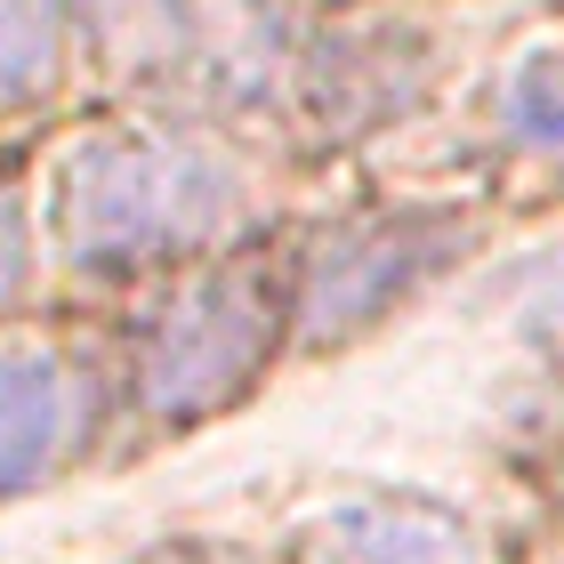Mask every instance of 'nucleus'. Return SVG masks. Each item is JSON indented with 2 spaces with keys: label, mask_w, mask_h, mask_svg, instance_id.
Instances as JSON below:
<instances>
[{
  "label": "nucleus",
  "mask_w": 564,
  "mask_h": 564,
  "mask_svg": "<svg viewBox=\"0 0 564 564\" xmlns=\"http://www.w3.org/2000/svg\"><path fill=\"white\" fill-rule=\"evenodd\" d=\"M250 170L210 130L170 121H106L57 153L48 226L89 274H138L162 259H202L242 226Z\"/></svg>",
  "instance_id": "f257e3e1"
},
{
  "label": "nucleus",
  "mask_w": 564,
  "mask_h": 564,
  "mask_svg": "<svg viewBox=\"0 0 564 564\" xmlns=\"http://www.w3.org/2000/svg\"><path fill=\"white\" fill-rule=\"evenodd\" d=\"M282 315H291V299H274L267 267L250 259H218L186 274L138 330V403L170 427L226 412L274 355Z\"/></svg>",
  "instance_id": "f03ea898"
},
{
  "label": "nucleus",
  "mask_w": 564,
  "mask_h": 564,
  "mask_svg": "<svg viewBox=\"0 0 564 564\" xmlns=\"http://www.w3.org/2000/svg\"><path fill=\"white\" fill-rule=\"evenodd\" d=\"M452 259H459V218H444V210H379V218L330 226L291 282L299 347L364 339L379 315H395L412 291H427Z\"/></svg>",
  "instance_id": "7ed1b4c3"
},
{
  "label": "nucleus",
  "mask_w": 564,
  "mask_h": 564,
  "mask_svg": "<svg viewBox=\"0 0 564 564\" xmlns=\"http://www.w3.org/2000/svg\"><path fill=\"white\" fill-rule=\"evenodd\" d=\"M435 48L412 17H347L339 33L315 41L306 57V97H315L323 130H379L420 97Z\"/></svg>",
  "instance_id": "20e7f679"
},
{
  "label": "nucleus",
  "mask_w": 564,
  "mask_h": 564,
  "mask_svg": "<svg viewBox=\"0 0 564 564\" xmlns=\"http://www.w3.org/2000/svg\"><path fill=\"white\" fill-rule=\"evenodd\" d=\"M82 435V371L41 339H0V492H33Z\"/></svg>",
  "instance_id": "39448f33"
},
{
  "label": "nucleus",
  "mask_w": 564,
  "mask_h": 564,
  "mask_svg": "<svg viewBox=\"0 0 564 564\" xmlns=\"http://www.w3.org/2000/svg\"><path fill=\"white\" fill-rule=\"evenodd\" d=\"M306 564H484L468 524L420 500H339L306 532Z\"/></svg>",
  "instance_id": "423d86ee"
},
{
  "label": "nucleus",
  "mask_w": 564,
  "mask_h": 564,
  "mask_svg": "<svg viewBox=\"0 0 564 564\" xmlns=\"http://www.w3.org/2000/svg\"><path fill=\"white\" fill-rule=\"evenodd\" d=\"M65 24H73V0H0V113L57 82Z\"/></svg>",
  "instance_id": "0eeeda50"
},
{
  "label": "nucleus",
  "mask_w": 564,
  "mask_h": 564,
  "mask_svg": "<svg viewBox=\"0 0 564 564\" xmlns=\"http://www.w3.org/2000/svg\"><path fill=\"white\" fill-rule=\"evenodd\" d=\"M500 121L524 153H564V48H524L500 89Z\"/></svg>",
  "instance_id": "6e6552de"
},
{
  "label": "nucleus",
  "mask_w": 564,
  "mask_h": 564,
  "mask_svg": "<svg viewBox=\"0 0 564 564\" xmlns=\"http://www.w3.org/2000/svg\"><path fill=\"white\" fill-rule=\"evenodd\" d=\"M24 274H33V242H24V202L0 186V306L24 299Z\"/></svg>",
  "instance_id": "1a4fd4ad"
},
{
  "label": "nucleus",
  "mask_w": 564,
  "mask_h": 564,
  "mask_svg": "<svg viewBox=\"0 0 564 564\" xmlns=\"http://www.w3.org/2000/svg\"><path fill=\"white\" fill-rule=\"evenodd\" d=\"M524 315L541 330H564V242L549 250V259L524 267Z\"/></svg>",
  "instance_id": "9d476101"
}]
</instances>
